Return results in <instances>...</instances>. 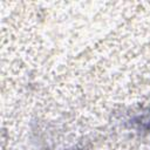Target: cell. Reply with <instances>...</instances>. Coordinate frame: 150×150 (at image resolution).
Wrapping results in <instances>:
<instances>
[{
    "label": "cell",
    "mask_w": 150,
    "mask_h": 150,
    "mask_svg": "<svg viewBox=\"0 0 150 150\" xmlns=\"http://www.w3.org/2000/svg\"><path fill=\"white\" fill-rule=\"evenodd\" d=\"M132 123L141 130L150 134V107L142 110L141 114L134 117Z\"/></svg>",
    "instance_id": "obj_1"
}]
</instances>
